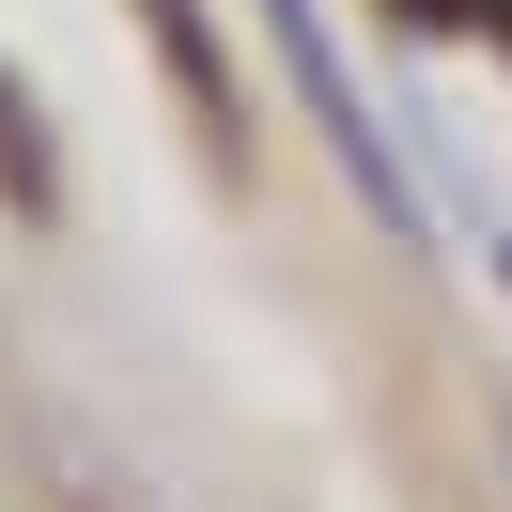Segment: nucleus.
<instances>
[{"mask_svg": "<svg viewBox=\"0 0 512 512\" xmlns=\"http://www.w3.org/2000/svg\"><path fill=\"white\" fill-rule=\"evenodd\" d=\"M264 16H280V63H295V94H311V109H326V140L357 156V187H373V218H435V202H419V171L388 156V125L357 109V78H342V47H326V16H311V0H264Z\"/></svg>", "mask_w": 512, "mask_h": 512, "instance_id": "nucleus-1", "label": "nucleus"}, {"mask_svg": "<svg viewBox=\"0 0 512 512\" xmlns=\"http://www.w3.org/2000/svg\"><path fill=\"white\" fill-rule=\"evenodd\" d=\"M171 32V78H187V109H202V140H233V78H218V32H202V0H140Z\"/></svg>", "mask_w": 512, "mask_h": 512, "instance_id": "nucleus-2", "label": "nucleus"}]
</instances>
